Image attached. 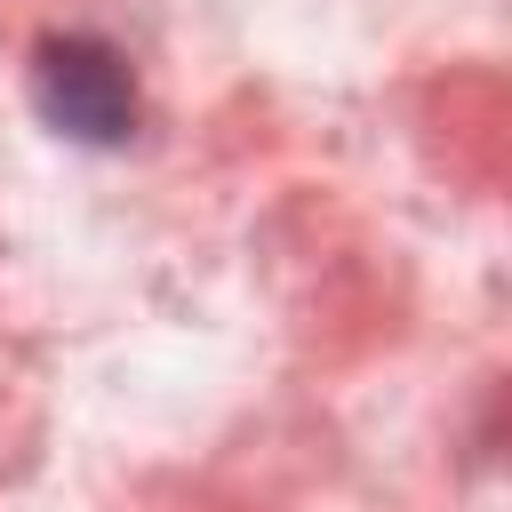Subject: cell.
<instances>
[{
  "mask_svg": "<svg viewBox=\"0 0 512 512\" xmlns=\"http://www.w3.org/2000/svg\"><path fill=\"white\" fill-rule=\"evenodd\" d=\"M32 104L72 144H128L136 112H144L128 56L96 32H56V40L32 48Z\"/></svg>",
  "mask_w": 512,
  "mask_h": 512,
  "instance_id": "obj_1",
  "label": "cell"
}]
</instances>
